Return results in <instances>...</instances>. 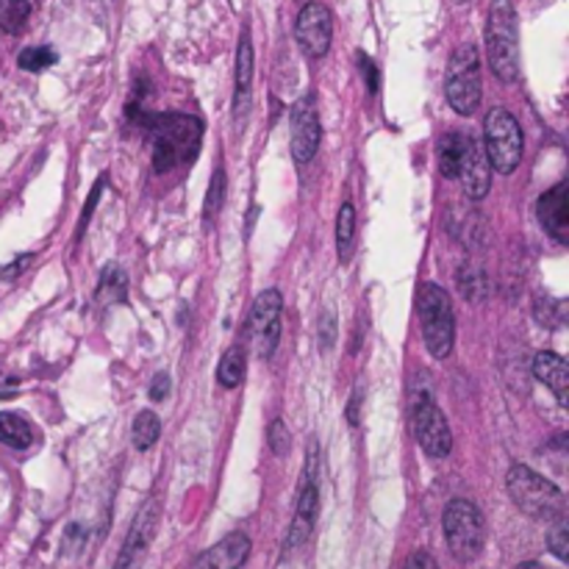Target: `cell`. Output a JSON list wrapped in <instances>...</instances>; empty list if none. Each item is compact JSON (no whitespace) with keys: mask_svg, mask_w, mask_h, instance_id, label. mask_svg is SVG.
Here are the masks:
<instances>
[{"mask_svg":"<svg viewBox=\"0 0 569 569\" xmlns=\"http://www.w3.org/2000/svg\"><path fill=\"white\" fill-rule=\"evenodd\" d=\"M322 142V126L320 114H317L311 98L298 100L289 114V144H292V159L298 164H309L317 156Z\"/></svg>","mask_w":569,"mask_h":569,"instance_id":"8fae6325","label":"cell"},{"mask_svg":"<svg viewBox=\"0 0 569 569\" xmlns=\"http://www.w3.org/2000/svg\"><path fill=\"white\" fill-rule=\"evenodd\" d=\"M28 11H31V6H28V0H9L6 3V9L0 11V26L6 28V31H20L22 22H26Z\"/></svg>","mask_w":569,"mask_h":569,"instance_id":"484cf974","label":"cell"},{"mask_svg":"<svg viewBox=\"0 0 569 569\" xmlns=\"http://www.w3.org/2000/svg\"><path fill=\"white\" fill-rule=\"evenodd\" d=\"M17 392V378L0 372V398H11Z\"/></svg>","mask_w":569,"mask_h":569,"instance_id":"e575fe53","label":"cell"},{"mask_svg":"<svg viewBox=\"0 0 569 569\" xmlns=\"http://www.w3.org/2000/svg\"><path fill=\"white\" fill-rule=\"evenodd\" d=\"M533 372H537V378L545 387L553 389L561 406H569V365L559 353L542 350L537 356V361H533Z\"/></svg>","mask_w":569,"mask_h":569,"instance_id":"2e32d148","label":"cell"},{"mask_svg":"<svg viewBox=\"0 0 569 569\" xmlns=\"http://www.w3.org/2000/svg\"><path fill=\"white\" fill-rule=\"evenodd\" d=\"M295 37L298 44L306 50V56L311 59H322V56L331 50V37H333V20L331 11L322 3H306L300 9L298 22H295Z\"/></svg>","mask_w":569,"mask_h":569,"instance_id":"7c38bea8","label":"cell"},{"mask_svg":"<svg viewBox=\"0 0 569 569\" xmlns=\"http://www.w3.org/2000/svg\"><path fill=\"white\" fill-rule=\"evenodd\" d=\"M203 139V126L198 117L161 114L150 122V142H153V167L159 172L172 170L194 161Z\"/></svg>","mask_w":569,"mask_h":569,"instance_id":"6da1fadb","label":"cell"},{"mask_svg":"<svg viewBox=\"0 0 569 569\" xmlns=\"http://www.w3.org/2000/svg\"><path fill=\"white\" fill-rule=\"evenodd\" d=\"M333 342H337V315L328 309V311H322V317H320V350L322 353H328V350L333 348Z\"/></svg>","mask_w":569,"mask_h":569,"instance_id":"4dcf8cb0","label":"cell"},{"mask_svg":"<svg viewBox=\"0 0 569 569\" xmlns=\"http://www.w3.org/2000/svg\"><path fill=\"white\" fill-rule=\"evenodd\" d=\"M465 144L467 139L459 133H445L439 142V172L445 178H459L461 159H465Z\"/></svg>","mask_w":569,"mask_h":569,"instance_id":"44dd1931","label":"cell"},{"mask_svg":"<svg viewBox=\"0 0 569 569\" xmlns=\"http://www.w3.org/2000/svg\"><path fill=\"white\" fill-rule=\"evenodd\" d=\"M445 539L459 561H476L483 550V517L470 500H450L442 515Z\"/></svg>","mask_w":569,"mask_h":569,"instance_id":"8992f818","label":"cell"},{"mask_svg":"<svg viewBox=\"0 0 569 569\" xmlns=\"http://www.w3.org/2000/svg\"><path fill=\"white\" fill-rule=\"evenodd\" d=\"M359 403H361V395L356 392L353 395V403H350V409H348V422H350V426H356V422H359Z\"/></svg>","mask_w":569,"mask_h":569,"instance_id":"d590c367","label":"cell"},{"mask_svg":"<svg viewBox=\"0 0 569 569\" xmlns=\"http://www.w3.org/2000/svg\"><path fill=\"white\" fill-rule=\"evenodd\" d=\"M522 148H526V139H522V128L517 117L506 109L489 111L487 144H483L489 164L503 172V176H509L522 161Z\"/></svg>","mask_w":569,"mask_h":569,"instance_id":"52a82bcc","label":"cell"},{"mask_svg":"<svg viewBox=\"0 0 569 569\" xmlns=\"http://www.w3.org/2000/svg\"><path fill=\"white\" fill-rule=\"evenodd\" d=\"M487 56L500 81L515 83L520 78V33H517V11L511 0H492L489 6Z\"/></svg>","mask_w":569,"mask_h":569,"instance_id":"7a4b0ae2","label":"cell"},{"mask_svg":"<svg viewBox=\"0 0 569 569\" xmlns=\"http://www.w3.org/2000/svg\"><path fill=\"white\" fill-rule=\"evenodd\" d=\"M461 183H465V192L472 200L487 198L489 187H492V164L487 159V150L478 142L467 139L465 144V159H461Z\"/></svg>","mask_w":569,"mask_h":569,"instance_id":"5bb4252c","label":"cell"},{"mask_svg":"<svg viewBox=\"0 0 569 569\" xmlns=\"http://www.w3.org/2000/svg\"><path fill=\"white\" fill-rule=\"evenodd\" d=\"M411 428H415L417 445L426 450L431 459H445L453 450V433L442 409L433 403L428 395H417L415 409H411Z\"/></svg>","mask_w":569,"mask_h":569,"instance_id":"ba28073f","label":"cell"},{"mask_svg":"<svg viewBox=\"0 0 569 569\" xmlns=\"http://www.w3.org/2000/svg\"><path fill=\"white\" fill-rule=\"evenodd\" d=\"M170 389H172L170 376H167V372H159V376H156L153 381H150V398H153V400H164L167 395H170Z\"/></svg>","mask_w":569,"mask_h":569,"instance_id":"1f68e13d","label":"cell"},{"mask_svg":"<svg viewBox=\"0 0 569 569\" xmlns=\"http://www.w3.org/2000/svg\"><path fill=\"white\" fill-rule=\"evenodd\" d=\"M445 94L456 114L472 117L481 106V53L472 42L459 44L448 61V78H445Z\"/></svg>","mask_w":569,"mask_h":569,"instance_id":"5b68a950","label":"cell"},{"mask_svg":"<svg viewBox=\"0 0 569 569\" xmlns=\"http://www.w3.org/2000/svg\"><path fill=\"white\" fill-rule=\"evenodd\" d=\"M281 311L283 300L278 289H264V292L256 298L253 309H250L248 337L261 359H270L278 350V342H281Z\"/></svg>","mask_w":569,"mask_h":569,"instance_id":"9c48e42d","label":"cell"},{"mask_svg":"<svg viewBox=\"0 0 569 569\" xmlns=\"http://www.w3.org/2000/svg\"><path fill=\"white\" fill-rule=\"evenodd\" d=\"M156 526H159V500H150L139 509L137 520H133L131 531H128L126 545H122L120 556H117L114 569H131L139 559L144 556V550L150 548V539H153Z\"/></svg>","mask_w":569,"mask_h":569,"instance_id":"4fadbf2b","label":"cell"},{"mask_svg":"<svg viewBox=\"0 0 569 569\" xmlns=\"http://www.w3.org/2000/svg\"><path fill=\"white\" fill-rule=\"evenodd\" d=\"M222 194H226V172L220 170L214 172V178H211V187H209V198H206V217H214L217 211H220V203H222Z\"/></svg>","mask_w":569,"mask_h":569,"instance_id":"f546056e","label":"cell"},{"mask_svg":"<svg viewBox=\"0 0 569 569\" xmlns=\"http://www.w3.org/2000/svg\"><path fill=\"white\" fill-rule=\"evenodd\" d=\"M548 548H550V553H553L559 561L569 559V533H567V522L565 520H556V526L550 528Z\"/></svg>","mask_w":569,"mask_h":569,"instance_id":"f1b7e54d","label":"cell"},{"mask_svg":"<svg viewBox=\"0 0 569 569\" xmlns=\"http://www.w3.org/2000/svg\"><path fill=\"white\" fill-rule=\"evenodd\" d=\"M20 67L22 70H28V72H39V70H44V67H50L56 61V53L50 48H26L20 53Z\"/></svg>","mask_w":569,"mask_h":569,"instance_id":"4316f807","label":"cell"},{"mask_svg":"<svg viewBox=\"0 0 569 569\" xmlns=\"http://www.w3.org/2000/svg\"><path fill=\"white\" fill-rule=\"evenodd\" d=\"M417 317H420L422 339L433 359H448L456 345L453 300L439 283H422L417 292Z\"/></svg>","mask_w":569,"mask_h":569,"instance_id":"3957f363","label":"cell"},{"mask_svg":"<svg viewBox=\"0 0 569 569\" xmlns=\"http://www.w3.org/2000/svg\"><path fill=\"white\" fill-rule=\"evenodd\" d=\"M126 292H128L126 272H122L117 264L106 267V272L100 276V287H98L100 303H120V300H126Z\"/></svg>","mask_w":569,"mask_h":569,"instance_id":"7402d4cb","label":"cell"},{"mask_svg":"<svg viewBox=\"0 0 569 569\" xmlns=\"http://www.w3.org/2000/svg\"><path fill=\"white\" fill-rule=\"evenodd\" d=\"M250 87H253V44H250V37L244 33L237 50V98H233L239 114H244V109H248Z\"/></svg>","mask_w":569,"mask_h":569,"instance_id":"d6986e66","label":"cell"},{"mask_svg":"<svg viewBox=\"0 0 569 569\" xmlns=\"http://www.w3.org/2000/svg\"><path fill=\"white\" fill-rule=\"evenodd\" d=\"M267 442H270V450L276 456H289V450H292V437H289V428L283 426V420L270 422Z\"/></svg>","mask_w":569,"mask_h":569,"instance_id":"83f0119b","label":"cell"},{"mask_svg":"<svg viewBox=\"0 0 569 569\" xmlns=\"http://www.w3.org/2000/svg\"><path fill=\"white\" fill-rule=\"evenodd\" d=\"M539 222L545 231L559 242H567L569 237V183H559L550 192H545L537 203Z\"/></svg>","mask_w":569,"mask_h":569,"instance_id":"9a60e30c","label":"cell"},{"mask_svg":"<svg viewBox=\"0 0 569 569\" xmlns=\"http://www.w3.org/2000/svg\"><path fill=\"white\" fill-rule=\"evenodd\" d=\"M353 237H356V209L350 203H342L337 217V253L339 259L348 261L350 248H353Z\"/></svg>","mask_w":569,"mask_h":569,"instance_id":"cb8c5ba5","label":"cell"},{"mask_svg":"<svg viewBox=\"0 0 569 569\" xmlns=\"http://www.w3.org/2000/svg\"><path fill=\"white\" fill-rule=\"evenodd\" d=\"M506 489H509L511 500H515L522 515L548 522L565 520V495H561V489L545 476L533 472L531 467H511L509 478H506Z\"/></svg>","mask_w":569,"mask_h":569,"instance_id":"277c9868","label":"cell"},{"mask_svg":"<svg viewBox=\"0 0 569 569\" xmlns=\"http://www.w3.org/2000/svg\"><path fill=\"white\" fill-rule=\"evenodd\" d=\"M250 556V539L244 533H228L206 553L203 565L209 569H239Z\"/></svg>","mask_w":569,"mask_h":569,"instance_id":"e0dca14e","label":"cell"},{"mask_svg":"<svg viewBox=\"0 0 569 569\" xmlns=\"http://www.w3.org/2000/svg\"><path fill=\"white\" fill-rule=\"evenodd\" d=\"M453 3H470V0H453Z\"/></svg>","mask_w":569,"mask_h":569,"instance_id":"74e56055","label":"cell"},{"mask_svg":"<svg viewBox=\"0 0 569 569\" xmlns=\"http://www.w3.org/2000/svg\"><path fill=\"white\" fill-rule=\"evenodd\" d=\"M361 67H365L367 83H370V89H372V92H376V89H378V70H376V64H372V59L361 56Z\"/></svg>","mask_w":569,"mask_h":569,"instance_id":"836d02e7","label":"cell"},{"mask_svg":"<svg viewBox=\"0 0 569 569\" xmlns=\"http://www.w3.org/2000/svg\"><path fill=\"white\" fill-rule=\"evenodd\" d=\"M317 467H320V448L317 442H311L309 448V461H306L303 481H300V495H298V509H295L292 528H289L287 550L300 548L306 539L311 537L317 522V511H320V489H317Z\"/></svg>","mask_w":569,"mask_h":569,"instance_id":"30bf717a","label":"cell"},{"mask_svg":"<svg viewBox=\"0 0 569 569\" xmlns=\"http://www.w3.org/2000/svg\"><path fill=\"white\" fill-rule=\"evenodd\" d=\"M33 442H37V431H33V426L26 417L11 415V411L0 415V445L11 450H26Z\"/></svg>","mask_w":569,"mask_h":569,"instance_id":"ac0fdd59","label":"cell"},{"mask_svg":"<svg viewBox=\"0 0 569 569\" xmlns=\"http://www.w3.org/2000/svg\"><path fill=\"white\" fill-rule=\"evenodd\" d=\"M517 569H545V567L537 565V561H526V565H520Z\"/></svg>","mask_w":569,"mask_h":569,"instance_id":"8d00e7d4","label":"cell"},{"mask_svg":"<svg viewBox=\"0 0 569 569\" xmlns=\"http://www.w3.org/2000/svg\"><path fill=\"white\" fill-rule=\"evenodd\" d=\"M459 283L461 292L470 300L487 298V278H483V272L476 270V267H465V270L459 272Z\"/></svg>","mask_w":569,"mask_h":569,"instance_id":"d4e9b609","label":"cell"},{"mask_svg":"<svg viewBox=\"0 0 569 569\" xmlns=\"http://www.w3.org/2000/svg\"><path fill=\"white\" fill-rule=\"evenodd\" d=\"M244 372H248V356L242 348H231L222 356L220 367H217V383L222 389H237L242 383Z\"/></svg>","mask_w":569,"mask_h":569,"instance_id":"ffe728a7","label":"cell"},{"mask_svg":"<svg viewBox=\"0 0 569 569\" xmlns=\"http://www.w3.org/2000/svg\"><path fill=\"white\" fill-rule=\"evenodd\" d=\"M161 433V422L159 417L153 415V411H139L137 420H133V428H131V439H133V448L137 450H150L156 445V439H159Z\"/></svg>","mask_w":569,"mask_h":569,"instance_id":"603a6c76","label":"cell"},{"mask_svg":"<svg viewBox=\"0 0 569 569\" xmlns=\"http://www.w3.org/2000/svg\"><path fill=\"white\" fill-rule=\"evenodd\" d=\"M403 569H439V565L433 561L431 553H426V550H417V553H411L409 559H406Z\"/></svg>","mask_w":569,"mask_h":569,"instance_id":"d6a6232c","label":"cell"},{"mask_svg":"<svg viewBox=\"0 0 569 569\" xmlns=\"http://www.w3.org/2000/svg\"><path fill=\"white\" fill-rule=\"evenodd\" d=\"M203 569H209V567H206V565H203Z\"/></svg>","mask_w":569,"mask_h":569,"instance_id":"f35d334b","label":"cell"}]
</instances>
